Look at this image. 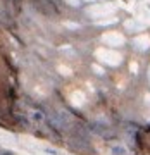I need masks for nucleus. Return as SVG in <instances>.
I'll return each mask as SVG.
<instances>
[{"label": "nucleus", "instance_id": "obj_2", "mask_svg": "<svg viewBox=\"0 0 150 155\" xmlns=\"http://www.w3.org/2000/svg\"><path fill=\"white\" fill-rule=\"evenodd\" d=\"M0 155H14V153L9 152V150H0Z\"/></svg>", "mask_w": 150, "mask_h": 155}, {"label": "nucleus", "instance_id": "obj_1", "mask_svg": "<svg viewBox=\"0 0 150 155\" xmlns=\"http://www.w3.org/2000/svg\"><path fill=\"white\" fill-rule=\"evenodd\" d=\"M112 153H114V155H124L126 152H124L122 147H114V148H112Z\"/></svg>", "mask_w": 150, "mask_h": 155}]
</instances>
